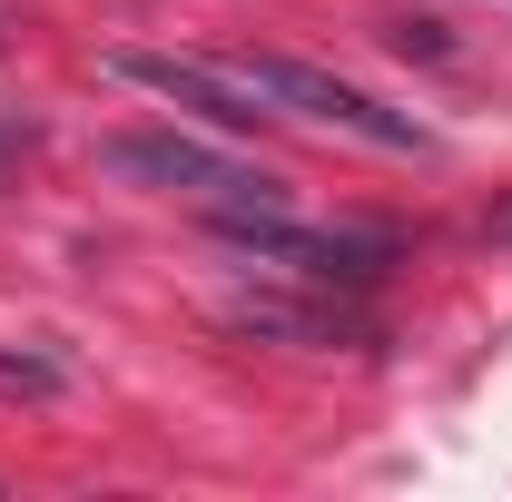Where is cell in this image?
<instances>
[{
    "label": "cell",
    "instance_id": "9",
    "mask_svg": "<svg viewBox=\"0 0 512 502\" xmlns=\"http://www.w3.org/2000/svg\"><path fill=\"white\" fill-rule=\"evenodd\" d=\"M0 50H10V30H0Z\"/></svg>",
    "mask_w": 512,
    "mask_h": 502
},
{
    "label": "cell",
    "instance_id": "6",
    "mask_svg": "<svg viewBox=\"0 0 512 502\" xmlns=\"http://www.w3.org/2000/svg\"><path fill=\"white\" fill-rule=\"evenodd\" d=\"M69 365L60 355H40V345H0V404H40V394H60Z\"/></svg>",
    "mask_w": 512,
    "mask_h": 502
},
{
    "label": "cell",
    "instance_id": "8",
    "mask_svg": "<svg viewBox=\"0 0 512 502\" xmlns=\"http://www.w3.org/2000/svg\"><path fill=\"white\" fill-rule=\"evenodd\" d=\"M483 247H512V197H503V207H483Z\"/></svg>",
    "mask_w": 512,
    "mask_h": 502
},
{
    "label": "cell",
    "instance_id": "4",
    "mask_svg": "<svg viewBox=\"0 0 512 502\" xmlns=\"http://www.w3.org/2000/svg\"><path fill=\"white\" fill-rule=\"evenodd\" d=\"M237 69L256 79L266 109L325 119V128H345V138H365V148H424V119H404V109L365 99L355 79H335V69H316V60H237Z\"/></svg>",
    "mask_w": 512,
    "mask_h": 502
},
{
    "label": "cell",
    "instance_id": "1",
    "mask_svg": "<svg viewBox=\"0 0 512 502\" xmlns=\"http://www.w3.org/2000/svg\"><path fill=\"white\" fill-rule=\"evenodd\" d=\"M217 227V247L256 256V266H276V276H306V286H375L404 266V237H384V227H316V217H286V197L276 207H217L207 217Z\"/></svg>",
    "mask_w": 512,
    "mask_h": 502
},
{
    "label": "cell",
    "instance_id": "3",
    "mask_svg": "<svg viewBox=\"0 0 512 502\" xmlns=\"http://www.w3.org/2000/svg\"><path fill=\"white\" fill-rule=\"evenodd\" d=\"M227 335H256V345H306V355H365V345H384V325L355 306V286H306V276L237 296V306H227Z\"/></svg>",
    "mask_w": 512,
    "mask_h": 502
},
{
    "label": "cell",
    "instance_id": "5",
    "mask_svg": "<svg viewBox=\"0 0 512 502\" xmlns=\"http://www.w3.org/2000/svg\"><path fill=\"white\" fill-rule=\"evenodd\" d=\"M109 79L148 89V99H168V109H188V119H207V128H266V119H276L237 60H188V50H109Z\"/></svg>",
    "mask_w": 512,
    "mask_h": 502
},
{
    "label": "cell",
    "instance_id": "7",
    "mask_svg": "<svg viewBox=\"0 0 512 502\" xmlns=\"http://www.w3.org/2000/svg\"><path fill=\"white\" fill-rule=\"evenodd\" d=\"M30 148H40V128H30V119H0V188L30 168Z\"/></svg>",
    "mask_w": 512,
    "mask_h": 502
},
{
    "label": "cell",
    "instance_id": "2",
    "mask_svg": "<svg viewBox=\"0 0 512 502\" xmlns=\"http://www.w3.org/2000/svg\"><path fill=\"white\" fill-rule=\"evenodd\" d=\"M99 158H109V178L197 197L207 217H217V207H276V178H266V168L227 158V148H207V138H178V128H128V138H109Z\"/></svg>",
    "mask_w": 512,
    "mask_h": 502
}]
</instances>
